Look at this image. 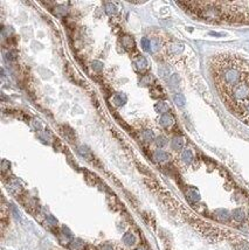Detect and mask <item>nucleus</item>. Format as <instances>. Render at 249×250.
Here are the masks:
<instances>
[{"instance_id":"10","label":"nucleus","mask_w":249,"mask_h":250,"mask_svg":"<svg viewBox=\"0 0 249 250\" xmlns=\"http://www.w3.org/2000/svg\"><path fill=\"white\" fill-rule=\"evenodd\" d=\"M181 158H183V160H184L185 162H191V161L193 160V154H192V152H191L190 150H186V151L183 152Z\"/></svg>"},{"instance_id":"8","label":"nucleus","mask_w":249,"mask_h":250,"mask_svg":"<svg viewBox=\"0 0 249 250\" xmlns=\"http://www.w3.org/2000/svg\"><path fill=\"white\" fill-rule=\"evenodd\" d=\"M114 102L116 103V105H123L125 102H126V96L124 94H116L115 97H114Z\"/></svg>"},{"instance_id":"11","label":"nucleus","mask_w":249,"mask_h":250,"mask_svg":"<svg viewBox=\"0 0 249 250\" xmlns=\"http://www.w3.org/2000/svg\"><path fill=\"white\" fill-rule=\"evenodd\" d=\"M122 44L124 46L126 49H132L131 47H133V46H134L133 40H132L131 37H129V36H125L124 39L122 40Z\"/></svg>"},{"instance_id":"2","label":"nucleus","mask_w":249,"mask_h":250,"mask_svg":"<svg viewBox=\"0 0 249 250\" xmlns=\"http://www.w3.org/2000/svg\"><path fill=\"white\" fill-rule=\"evenodd\" d=\"M239 119H241L242 122H245L246 124H249V98L242 103L241 105H239L236 109H234L232 111Z\"/></svg>"},{"instance_id":"16","label":"nucleus","mask_w":249,"mask_h":250,"mask_svg":"<svg viewBox=\"0 0 249 250\" xmlns=\"http://www.w3.org/2000/svg\"><path fill=\"white\" fill-rule=\"evenodd\" d=\"M105 11H107V13L108 14H114L115 12H116V6L114 5V4H111V2H108V4H105Z\"/></svg>"},{"instance_id":"9","label":"nucleus","mask_w":249,"mask_h":250,"mask_svg":"<svg viewBox=\"0 0 249 250\" xmlns=\"http://www.w3.org/2000/svg\"><path fill=\"white\" fill-rule=\"evenodd\" d=\"M216 215H218V218H219L220 220H222V221H227V220L229 219V213H228L227 210H225V209H219V210H216Z\"/></svg>"},{"instance_id":"19","label":"nucleus","mask_w":249,"mask_h":250,"mask_svg":"<svg viewBox=\"0 0 249 250\" xmlns=\"http://www.w3.org/2000/svg\"><path fill=\"white\" fill-rule=\"evenodd\" d=\"M166 144H167V140H166V138H165V137L160 136V137H158V138H157V145H158L159 147H163V146H165Z\"/></svg>"},{"instance_id":"15","label":"nucleus","mask_w":249,"mask_h":250,"mask_svg":"<svg viewBox=\"0 0 249 250\" xmlns=\"http://www.w3.org/2000/svg\"><path fill=\"white\" fill-rule=\"evenodd\" d=\"M143 138H144L146 141H152V140L154 139V134H153V132H152V131L146 130V131H144V132H143Z\"/></svg>"},{"instance_id":"20","label":"nucleus","mask_w":249,"mask_h":250,"mask_svg":"<svg viewBox=\"0 0 249 250\" xmlns=\"http://www.w3.org/2000/svg\"><path fill=\"white\" fill-rule=\"evenodd\" d=\"M236 249H238V250H248L249 249L248 243H246V242H242V243H240L239 246H236Z\"/></svg>"},{"instance_id":"12","label":"nucleus","mask_w":249,"mask_h":250,"mask_svg":"<svg viewBox=\"0 0 249 250\" xmlns=\"http://www.w3.org/2000/svg\"><path fill=\"white\" fill-rule=\"evenodd\" d=\"M233 216H234V219L236 221H242L245 219V213H243L242 209H235L233 212Z\"/></svg>"},{"instance_id":"4","label":"nucleus","mask_w":249,"mask_h":250,"mask_svg":"<svg viewBox=\"0 0 249 250\" xmlns=\"http://www.w3.org/2000/svg\"><path fill=\"white\" fill-rule=\"evenodd\" d=\"M133 64H134V67H136L138 70H140V71H143V70H145V69L147 68V61H146V59L143 57V56H137V59L133 60Z\"/></svg>"},{"instance_id":"3","label":"nucleus","mask_w":249,"mask_h":250,"mask_svg":"<svg viewBox=\"0 0 249 250\" xmlns=\"http://www.w3.org/2000/svg\"><path fill=\"white\" fill-rule=\"evenodd\" d=\"M159 122H160V125L164 126V127H171L172 125H174V123H175V122H174V118H173L172 115H170V114L161 115Z\"/></svg>"},{"instance_id":"1","label":"nucleus","mask_w":249,"mask_h":250,"mask_svg":"<svg viewBox=\"0 0 249 250\" xmlns=\"http://www.w3.org/2000/svg\"><path fill=\"white\" fill-rule=\"evenodd\" d=\"M211 71L220 97L234 89L249 75V64L232 54H220L212 59Z\"/></svg>"},{"instance_id":"14","label":"nucleus","mask_w":249,"mask_h":250,"mask_svg":"<svg viewBox=\"0 0 249 250\" xmlns=\"http://www.w3.org/2000/svg\"><path fill=\"white\" fill-rule=\"evenodd\" d=\"M187 196H188V199L192 200V201H199V199H200L199 194H198L197 191H194V189H191V191L187 193Z\"/></svg>"},{"instance_id":"6","label":"nucleus","mask_w":249,"mask_h":250,"mask_svg":"<svg viewBox=\"0 0 249 250\" xmlns=\"http://www.w3.org/2000/svg\"><path fill=\"white\" fill-rule=\"evenodd\" d=\"M154 109H156V111H157V112L163 114V115L167 114V111L170 110L168 105H167L165 102H159V103H157V104H156V107H154Z\"/></svg>"},{"instance_id":"7","label":"nucleus","mask_w":249,"mask_h":250,"mask_svg":"<svg viewBox=\"0 0 249 250\" xmlns=\"http://www.w3.org/2000/svg\"><path fill=\"white\" fill-rule=\"evenodd\" d=\"M184 144H185V140L181 137H175L172 140V147L174 150H181L184 147Z\"/></svg>"},{"instance_id":"13","label":"nucleus","mask_w":249,"mask_h":250,"mask_svg":"<svg viewBox=\"0 0 249 250\" xmlns=\"http://www.w3.org/2000/svg\"><path fill=\"white\" fill-rule=\"evenodd\" d=\"M174 102H175V104L177 105H179V107H183V105H185V97H184V95H181V94H177L175 95V97H174Z\"/></svg>"},{"instance_id":"18","label":"nucleus","mask_w":249,"mask_h":250,"mask_svg":"<svg viewBox=\"0 0 249 250\" xmlns=\"http://www.w3.org/2000/svg\"><path fill=\"white\" fill-rule=\"evenodd\" d=\"M141 47L144 48V50H146V52H149L150 49H151V42H150V40L149 39H143L141 40Z\"/></svg>"},{"instance_id":"5","label":"nucleus","mask_w":249,"mask_h":250,"mask_svg":"<svg viewBox=\"0 0 249 250\" xmlns=\"http://www.w3.org/2000/svg\"><path fill=\"white\" fill-rule=\"evenodd\" d=\"M153 158L156 161H159V162H163V161H166L168 159V154L164 151H156L154 154H153Z\"/></svg>"},{"instance_id":"17","label":"nucleus","mask_w":249,"mask_h":250,"mask_svg":"<svg viewBox=\"0 0 249 250\" xmlns=\"http://www.w3.org/2000/svg\"><path fill=\"white\" fill-rule=\"evenodd\" d=\"M123 240H124V242L127 244V246H131V244H133V243H134V237H133V235H132V234H126Z\"/></svg>"}]
</instances>
